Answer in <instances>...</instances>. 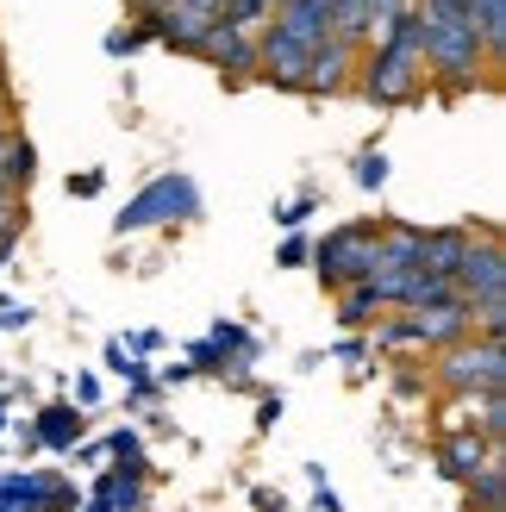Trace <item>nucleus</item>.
Returning a JSON list of instances; mask_svg holds the SVG:
<instances>
[{
	"mask_svg": "<svg viewBox=\"0 0 506 512\" xmlns=\"http://www.w3.org/2000/svg\"><path fill=\"white\" fill-rule=\"evenodd\" d=\"M307 256H313V244H307V238L294 232V238H288L282 250H275V263H282V269H300V263H307Z\"/></svg>",
	"mask_w": 506,
	"mask_h": 512,
	"instance_id": "obj_25",
	"label": "nucleus"
},
{
	"mask_svg": "<svg viewBox=\"0 0 506 512\" xmlns=\"http://www.w3.org/2000/svg\"><path fill=\"white\" fill-rule=\"evenodd\" d=\"M307 213H313V200H307V194H300V200H288V207H282V213H275V219H282V225H288V232H294V225H300V219H307Z\"/></svg>",
	"mask_w": 506,
	"mask_h": 512,
	"instance_id": "obj_26",
	"label": "nucleus"
},
{
	"mask_svg": "<svg viewBox=\"0 0 506 512\" xmlns=\"http://www.w3.org/2000/svg\"><path fill=\"white\" fill-rule=\"evenodd\" d=\"M275 32H288L294 44H325L332 38V0H275V13H269Z\"/></svg>",
	"mask_w": 506,
	"mask_h": 512,
	"instance_id": "obj_10",
	"label": "nucleus"
},
{
	"mask_svg": "<svg viewBox=\"0 0 506 512\" xmlns=\"http://www.w3.org/2000/svg\"><path fill=\"white\" fill-rule=\"evenodd\" d=\"M32 438L38 444H50V450H75V438H82V413H75V406H44L38 413V425H32Z\"/></svg>",
	"mask_w": 506,
	"mask_h": 512,
	"instance_id": "obj_15",
	"label": "nucleus"
},
{
	"mask_svg": "<svg viewBox=\"0 0 506 512\" xmlns=\"http://www.w3.org/2000/svg\"><path fill=\"white\" fill-rule=\"evenodd\" d=\"M13 232H19V194H0V244L13 250Z\"/></svg>",
	"mask_w": 506,
	"mask_h": 512,
	"instance_id": "obj_24",
	"label": "nucleus"
},
{
	"mask_svg": "<svg viewBox=\"0 0 506 512\" xmlns=\"http://www.w3.org/2000/svg\"><path fill=\"white\" fill-rule=\"evenodd\" d=\"M357 182H363V188H382V182H388V157H382V150H363Z\"/></svg>",
	"mask_w": 506,
	"mask_h": 512,
	"instance_id": "obj_22",
	"label": "nucleus"
},
{
	"mask_svg": "<svg viewBox=\"0 0 506 512\" xmlns=\"http://www.w3.org/2000/svg\"><path fill=\"white\" fill-rule=\"evenodd\" d=\"M438 381L450 394H488V388H500L506 381V344H494V338H457V344H444V356H438Z\"/></svg>",
	"mask_w": 506,
	"mask_h": 512,
	"instance_id": "obj_3",
	"label": "nucleus"
},
{
	"mask_svg": "<svg viewBox=\"0 0 506 512\" xmlns=\"http://www.w3.org/2000/svg\"><path fill=\"white\" fill-rule=\"evenodd\" d=\"M488 456H494V444H488V438H475V431H457V438L438 450V463H444V475H450V481H463V488H469V481L488 469Z\"/></svg>",
	"mask_w": 506,
	"mask_h": 512,
	"instance_id": "obj_12",
	"label": "nucleus"
},
{
	"mask_svg": "<svg viewBox=\"0 0 506 512\" xmlns=\"http://www.w3.org/2000/svg\"><path fill=\"white\" fill-rule=\"evenodd\" d=\"M75 400L94 406V400H100V381H94V375H82V381H75Z\"/></svg>",
	"mask_w": 506,
	"mask_h": 512,
	"instance_id": "obj_28",
	"label": "nucleus"
},
{
	"mask_svg": "<svg viewBox=\"0 0 506 512\" xmlns=\"http://www.w3.org/2000/svg\"><path fill=\"white\" fill-rule=\"evenodd\" d=\"M457 300L463 306H482V300H506V250L488 232L482 244H469L463 269H457Z\"/></svg>",
	"mask_w": 506,
	"mask_h": 512,
	"instance_id": "obj_7",
	"label": "nucleus"
},
{
	"mask_svg": "<svg viewBox=\"0 0 506 512\" xmlns=\"http://www.w3.org/2000/svg\"><path fill=\"white\" fill-rule=\"evenodd\" d=\"M0 431H7V400H0Z\"/></svg>",
	"mask_w": 506,
	"mask_h": 512,
	"instance_id": "obj_34",
	"label": "nucleus"
},
{
	"mask_svg": "<svg viewBox=\"0 0 506 512\" xmlns=\"http://www.w3.org/2000/svg\"><path fill=\"white\" fill-rule=\"evenodd\" d=\"M194 57H207V63L225 75V82H244V75L257 69V32H238V25H225V19H219L213 32L194 44Z\"/></svg>",
	"mask_w": 506,
	"mask_h": 512,
	"instance_id": "obj_8",
	"label": "nucleus"
},
{
	"mask_svg": "<svg viewBox=\"0 0 506 512\" xmlns=\"http://www.w3.org/2000/svg\"><path fill=\"white\" fill-rule=\"evenodd\" d=\"M144 44L138 25H119V32H107V57H132V50Z\"/></svg>",
	"mask_w": 506,
	"mask_h": 512,
	"instance_id": "obj_23",
	"label": "nucleus"
},
{
	"mask_svg": "<svg viewBox=\"0 0 506 512\" xmlns=\"http://www.w3.org/2000/svg\"><path fill=\"white\" fill-rule=\"evenodd\" d=\"M88 512H113V506H107V494H100V488H94V506H88Z\"/></svg>",
	"mask_w": 506,
	"mask_h": 512,
	"instance_id": "obj_33",
	"label": "nucleus"
},
{
	"mask_svg": "<svg viewBox=\"0 0 506 512\" xmlns=\"http://www.w3.org/2000/svg\"><path fill=\"white\" fill-rule=\"evenodd\" d=\"M313 506H319V512H344V500H338L332 488H325V475H319V500H313Z\"/></svg>",
	"mask_w": 506,
	"mask_h": 512,
	"instance_id": "obj_29",
	"label": "nucleus"
},
{
	"mask_svg": "<svg viewBox=\"0 0 506 512\" xmlns=\"http://www.w3.org/2000/svg\"><path fill=\"white\" fill-rule=\"evenodd\" d=\"M0 263H7V244H0Z\"/></svg>",
	"mask_w": 506,
	"mask_h": 512,
	"instance_id": "obj_36",
	"label": "nucleus"
},
{
	"mask_svg": "<svg viewBox=\"0 0 506 512\" xmlns=\"http://www.w3.org/2000/svg\"><path fill=\"white\" fill-rule=\"evenodd\" d=\"M469 406H475L469 431H475V438H488V444L500 450V438H506V394H500V388H488V394H469Z\"/></svg>",
	"mask_w": 506,
	"mask_h": 512,
	"instance_id": "obj_16",
	"label": "nucleus"
},
{
	"mask_svg": "<svg viewBox=\"0 0 506 512\" xmlns=\"http://www.w3.org/2000/svg\"><path fill=\"white\" fill-rule=\"evenodd\" d=\"M463 13L475 19V32H482L488 63H500L506 57V0H463Z\"/></svg>",
	"mask_w": 506,
	"mask_h": 512,
	"instance_id": "obj_14",
	"label": "nucleus"
},
{
	"mask_svg": "<svg viewBox=\"0 0 506 512\" xmlns=\"http://www.w3.org/2000/svg\"><path fill=\"white\" fill-rule=\"evenodd\" d=\"M469 244H475V232H425V244H419V269L457 288V269H463Z\"/></svg>",
	"mask_w": 506,
	"mask_h": 512,
	"instance_id": "obj_11",
	"label": "nucleus"
},
{
	"mask_svg": "<svg viewBox=\"0 0 506 512\" xmlns=\"http://www.w3.org/2000/svg\"><path fill=\"white\" fill-rule=\"evenodd\" d=\"M144 13L157 19V38H163V44L194 50V44L225 19V0H157V7H144Z\"/></svg>",
	"mask_w": 506,
	"mask_h": 512,
	"instance_id": "obj_6",
	"label": "nucleus"
},
{
	"mask_svg": "<svg viewBox=\"0 0 506 512\" xmlns=\"http://www.w3.org/2000/svg\"><path fill=\"white\" fill-rule=\"evenodd\" d=\"M419 7V63L425 75H438L450 94H469L482 82V32H475V19L463 7H438V0H413Z\"/></svg>",
	"mask_w": 506,
	"mask_h": 512,
	"instance_id": "obj_1",
	"label": "nucleus"
},
{
	"mask_svg": "<svg viewBox=\"0 0 506 512\" xmlns=\"http://www.w3.org/2000/svg\"><path fill=\"white\" fill-rule=\"evenodd\" d=\"M144 7H157V0H138V13H144Z\"/></svg>",
	"mask_w": 506,
	"mask_h": 512,
	"instance_id": "obj_35",
	"label": "nucleus"
},
{
	"mask_svg": "<svg viewBox=\"0 0 506 512\" xmlns=\"http://www.w3.org/2000/svg\"><path fill=\"white\" fill-rule=\"evenodd\" d=\"M25 319H32L25 306H0V325H7V331H13V325H25Z\"/></svg>",
	"mask_w": 506,
	"mask_h": 512,
	"instance_id": "obj_30",
	"label": "nucleus"
},
{
	"mask_svg": "<svg viewBox=\"0 0 506 512\" xmlns=\"http://www.w3.org/2000/svg\"><path fill=\"white\" fill-rule=\"evenodd\" d=\"M375 275V232L369 225H344V232H332L319 244V281L325 288H357V281Z\"/></svg>",
	"mask_w": 506,
	"mask_h": 512,
	"instance_id": "obj_5",
	"label": "nucleus"
},
{
	"mask_svg": "<svg viewBox=\"0 0 506 512\" xmlns=\"http://www.w3.org/2000/svg\"><path fill=\"white\" fill-rule=\"evenodd\" d=\"M107 369L113 375H125L138 394H150V375H144V363H138V350H125V344H107Z\"/></svg>",
	"mask_w": 506,
	"mask_h": 512,
	"instance_id": "obj_20",
	"label": "nucleus"
},
{
	"mask_svg": "<svg viewBox=\"0 0 506 512\" xmlns=\"http://www.w3.org/2000/svg\"><path fill=\"white\" fill-rule=\"evenodd\" d=\"M100 494H107L113 512H144V481L138 475H107V481H100Z\"/></svg>",
	"mask_w": 506,
	"mask_h": 512,
	"instance_id": "obj_18",
	"label": "nucleus"
},
{
	"mask_svg": "<svg viewBox=\"0 0 506 512\" xmlns=\"http://www.w3.org/2000/svg\"><path fill=\"white\" fill-rule=\"evenodd\" d=\"M107 456H119V475H144V444H138V431H113V438H107Z\"/></svg>",
	"mask_w": 506,
	"mask_h": 512,
	"instance_id": "obj_19",
	"label": "nucleus"
},
{
	"mask_svg": "<svg viewBox=\"0 0 506 512\" xmlns=\"http://www.w3.org/2000/svg\"><path fill=\"white\" fill-rule=\"evenodd\" d=\"M332 38L363 57V50L375 44V7L369 0H332Z\"/></svg>",
	"mask_w": 506,
	"mask_h": 512,
	"instance_id": "obj_13",
	"label": "nucleus"
},
{
	"mask_svg": "<svg viewBox=\"0 0 506 512\" xmlns=\"http://www.w3.org/2000/svg\"><path fill=\"white\" fill-rule=\"evenodd\" d=\"M375 313H382V300L369 294V281H357V288H344V319H350V325H369Z\"/></svg>",
	"mask_w": 506,
	"mask_h": 512,
	"instance_id": "obj_21",
	"label": "nucleus"
},
{
	"mask_svg": "<svg viewBox=\"0 0 506 512\" xmlns=\"http://www.w3.org/2000/svg\"><path fill=\"white\" fill-rule=\"evenodd\" d=\"M69 194H100V175L88 169V175H69Z\"/></svg>",
	"mask_w": 506,
	"mask_h": 512,
	"instance_id": "obj_27",
	"label": "nucleus"
},
{
	"mask_svg": "<svg viewBox=\"0 0 506 512\" xmlns=\"http://www.w3.org/2000/svg\"><path fill=\"white\" fill-rule=\"evenodd\" d=\"M350 82H357V50H350V44H338V38L313 44L307 75H300V94H344Z\"/></svg>",
	"mask_w": 506,
	"mask_h": 512,
	"instance_id": "obj_9",
	"label": "nucleus"
},
{
	"mask_svg": "<svg viewBox=\"0 0 506 512\" xmlns=\"http://www.w3.org/2000/svg\"><path fill=\"white\" fill-rule=\"evenodd\" d=\"M506 500V463H500V450L488 456V469L469 481V512H500Z\"/></svg>",
	"mask_w": 506,
	"mask_h": 512,
	"instance_id": "obj_17",
	"label": "nucleus"
},
{
	"mask_svg": "<svg viewBox=\"0 0 506 512\" xmlns=\"http://www.w3.org/2000/svg\"><path fill=\"white\" fill-rule=\"evenodd\" d=\"M375 107H407V100H419L425 88V63L419 50H394V44H369V57H357V82Z\"/></svg>",
	"mask_w": 506,
	"mask_h": 512,
	"instance_id": "obj_2",
	"label": "nucleus"
},
{
	"mask_svg": "<svg viewBox=\"0 0 506 512\" xmlns=\"http://www.w3.org/2000/svg\"><path fill=\"white\" fill-rule=\"evenodd\" d=\"M7 107H13V88H7V69H0V125H7Z\"/></svg>",
	"mask_w": 506,
	"mask_h": 512,
	"instance_id": "obj_32",
	"label": "nucleus"
},
{
	"mask_svg": "<svg viewBox=\"0 0 506 512\" xmlns=\"http://www.w3.org/2000/svg\"><path fill=\"white\" fill-rule=\"evenodd\" d=\"M257 512H288V500L282 494H257Z\"/></svg>",
	"mask_w": 506,
	"mask_h": 512,
	"instance_id": "obj_31",
	"label": "nucleus"
},
{
	"mask_svg": "<svg viewBox=\"0 0 506 512\" xmlns=\"http://www.w3.org/2000/svg\"><path fill=\"white\" fill-rule=\"evenodd\" d=\"M200 213V188H194V175H157L144 194L125 200V213L113 219V232H144V225H169V219H194Z\"/></svg>",
	"mask_w": 506,
	"mask_h": 512,
	"instance_id": "obj_4",
	"label": "nucleus"
}]
</instances>
